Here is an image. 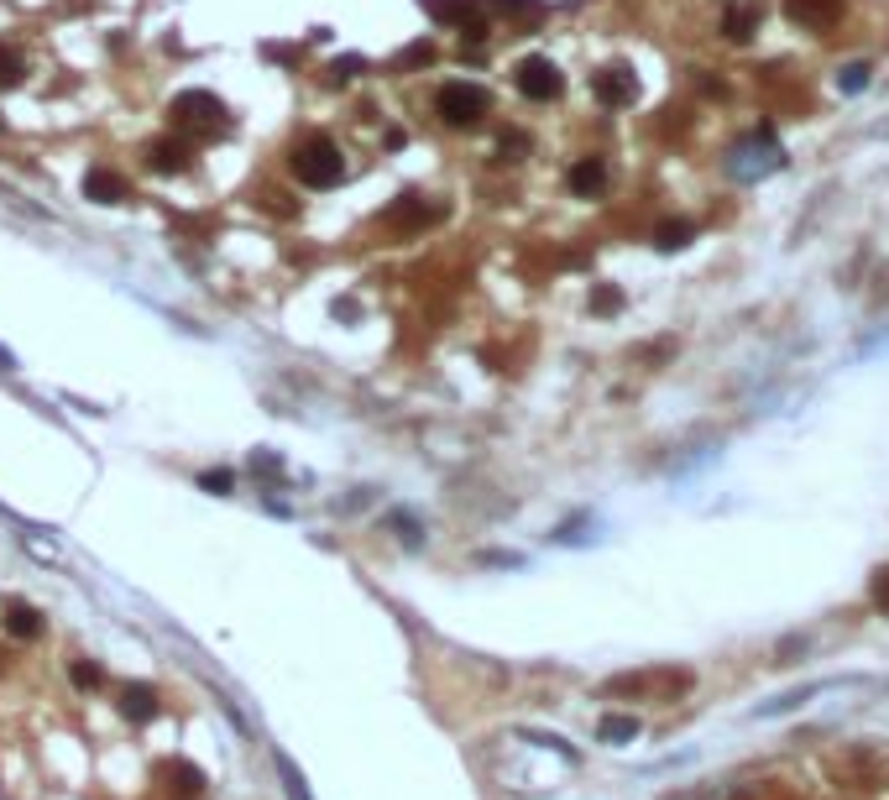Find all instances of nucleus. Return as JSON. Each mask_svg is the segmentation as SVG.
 Masks as SVG:
<instances>
[{
  "instance_id": "1",
  "label": "nucleus",
  "mask_w": 889,
  "mask_h": 800,
  "mask_svg": "<svg viewBox=\"0 0 889 800\" xmlns=\"http://www.w3.org/2000/svg\"><path fill=\"white\" fill-rule=\"evenodd\" d=\"M293 173H299V184H309V189H335L340 178H346V157H340V147L330 136H309V142H299V152H293Z\"/></svg>"
},
{
  "instance_id": "2",
  "label": "nucleus",
  "mask_w": 889,
  "mask_h": 800,
  "mask_svg": "<svg viewBox=\"0 0 889 800\" xmlns=\"http://www.w3.org/2000/svg\"><path fill=\"white\" fill-rule=\"evenodd\" d=\"M435 110H440L445 126H476V121L487 116V95H482L476 84L455 79V84H445L440 95H435Z\"/></svg>"
},
{
  "instance_id": "3",
  "label": "nucleus",
  "mask_w": 889,
  "mask_h": 800,
  "mask_svg": "<svg viewBox=\"0 0 889 800\" xmlns=\"http://www.w3.org/2000/svg\"><path fill=\"white\" fill-rule=\"evenodd\" d=\"M513 84H518V95H529V100H555L565 79H560V68L550 58H523Z\"/></svg>"
},
{
  "instance_id": "4",
  "label": "nucleus",
  "mask_w": 889,
  "mask_h": 800,
  "mask_svg": "<svg viewBox=\"0 0 889 800\" xmlns=\"http://www.w3.org/2000/svg\"><path fill=\"white\" fill-rule=\"evenodd\" d=\"M173 116L189 121V126H220L225 121V105L215 95H204V89H189V95L173 100Z\"/></svg>"
},
{
  "instance_id": "5",
  "label": "nucleus",
  "mask_w": 889,
  "mask_h": 800,
  "mask_svg": "<svg viewBox=\"0 0 889 800\" xmlns=\"http://www.w3.org/2000/svg\"><path fill=\"white\" fill-rule=\"evenodd\" d=\"M84 194L95 199V204H121L126 199V178H116L110 168H95V173L84 178Z\"/></svg>"
},
{
  "instance_id": "6",
  "label": "nucleus",
  "mask_w": 889,
  "mask_h": 800,
  "mask_svg": "<svg viewBox=\"0 0 889 800\" xmlns=\"http://www.w3.org/2000/svg\"><path fill=\"white\" fill-rule=\"evenodd\" d=\"M121 712L131 722H152L157 717V691H152V685H126V691H121Z\"/></svg>"
},
{
  "instance_id": "7",
  "label": "nucleus",
  "mask_w": 889,
  "mask_h": 800,
  "mask_svg": "<svg viewBox=\"0 0 889 800\" xmlns=\"http://www.w3.org/2000/svg\"><path fill=\"white\" fill-rule=\"evenodd\" d=\"M602 184H607V168H602V157H581V163L571 168V189H576L581 199L602 194Z\"/></svg>"
},
{
  "instance_id": "8",
  "label": "nucleus",
  "mask_w": 889,
  "mask_h": 800,
  "mask_svg": "<svg viewBox=\"0 0 889 800\" xmlns=\"http://www.w3.org/2000/svg\"><path fill=\"white\" fill-rule=\"evenodd\" d=\"M597 100H602V105H628V100H633V74H623V68H607V74H597Z\"/></svg>"
},
{
  "instance_id": "9",
  "label": "nucleus",
  "mask_w": 889,
  "mask_h": 800,
  "mask_svg": "<svg viewBox=\"0 0 889 800\" xmlns=\"http://www.w3.org/2000/svg\"><path fill=\"white\" fill-rule=\"evenodd\" d=\"M6 633H16V638H37V633H42V612L27 607V602H6Z\"/></svg>"
},
{
  "instance_id": "10",
  "label": "nucleus",
  "mask_w": 889,
  "mask_h": 800,
  "mask_svg": "<svg viewBox=\"0 0 889 800\" xmlns=\"http://www.w3.org/2000/svg\"><path fill=\"white\" fill-rule=\"evenodd\" d=\"M184 163H189V152L178 147V142H157L152 147V168L157 173H173V168H184Z\"/></svg>"
},
{
  "instance_id": "11",
  "label": "nucleus",
  "mask_w": 889,
  "mask_h": 800,
  "mask_svg": "<svg viewBox=\"0 0 889 800\" xmlns=\"http://www.w3.org/2000/svg\"><path fill=\"white\" fill-rule=\"evenodd\" d=\"M597 733H602V743H628V738L638 733V722H633V717H607Z\"/></svg>"
},
{
  "instance_id": "12",
  "label": "nucleus",
  "mask_w": 889,
  "mask_h": 800,
  "mask_svg": "<svg viewBox=\"0 0 889 800\" xmlns=\"http://www.w3.org/2000/svg\"><path fill=\"white\" fill-rule=\"evenodd\" d=\"M168 780H178V790H184V795H199L204 774H199L194 764H173V769H168Z\"/></svg>"
},
{
  "instance_id": "13",
  "label": "nucleus",
  "mask_w": 889,
  "mask_h": 800,
  "mask_svg": "<svg viewBox=\"0 0 889 800\" xmlns=\"http://www.w3.org/2000/svg\"><path fill=\"white\" fill-rule=\"evenodd\" d=\"M686 241H691V225H686V220H675V225H659V246H665V251L686 246Z\"/></svg>"
},
{
  "instance_id": "14",
  "label": "nucleus",
  "mask_w": 889,
  "mask_h": 800,
  "mask_svg": "<svg viewBox=\"0 0 889 800\" xmlns=\"http://www.w3.org/2000/svg\"><path fill=\"white\" fill-rule=\"evenodd\" d=\"M74 685H79V691H100V685H105V670H100V665H74Z\"/></svg>"
},
{
  "instance_id": "15",
  "label": "nucleus",
  "mask_w": 889,
  "mask_h": 800,
  "mask_svg": "<svg viewBox=\"0 0 889 800\" xmlns=\"http://www.w3.org/2000/svg\"><path fill=\"white\" fill-rule=\"evenodd\" d=\"M727 32H733V37H748V32H754V11H748V6H743V11H727Z\"/></svg>"
},
{
  "instance_id": "16",
  "label": "nucleus",
  "mask_w": 889,
  "mask_h": 800,
  "mask_svg": "<svg viewBox=\"0 0 889 800\" xmlns=\"http://www.w3.org/2000/svg\"><path fill=\"white\" fill-rule=\"evenodd\" d=\"M16 79H21V58L0 48V84H16Z\"/></svg>"
},
{
  "instance_id": "17",
  "label": "nucleus",
  "mask_w": 889,
  "mask_h": 800,
  "mask_svg": "<svg viewBox=\"0 0 889 800\" xmlns=\"http://www.w3.org/2000/svg\"><path fill=\"white\" fill-rule=\"evenodd\" d=\"M199 487H204V492H231V471H204Z\"/></svg>"
},
{
  "instance_id": "18",
  "label": "nucleus",
  "mask_w": 889,
  "mask_h": 800,
  "mask_svg": "<svg viewBox=\"0 0 889 800\" xmlns=\"http://www.w3.org/2000/svg\"><path fill=\"white\" fill-rule=\"evenodd\" d=\"M283 780H288V800H309V790H304V780H299V769H293L288 759H283Z\"/></svg>"
},
{
  "instance_id": "19",
  "label": "nucleus",
  "mask_w": 889,
  "mask_h": 800,
  "mask_svg": "<svg viewBox=\"0 0 889 800\" xmlns=\"http://www.w3.org/2000/svg\"><path fill=\"white\" fill-rule=\"evenodd\" d=\"M858 84H869V68H848L842 74V89H858Z\"/></svg>"
},
{
  "instance_id": "20",
  "label": "nucleus",
  "mask_w": 889,
  "mask_h": 800,
  "mask_svg": "<svg viewBox=\"0 0 889 800\" xmlns=\"http://www.w3.org/2000/svg\"><path fill=\"white\" fill-rule=\"evenodd\" d=\"M874 602L889 612V570H884V576H879V586H874Z\"/></svg>"
},
{
  "instance_id": "21",
  "label": "nucleus",
  "mask_w": 889,
  "mask_h": 800,
  "mask_svg": "<svg viewBox=\"0 0 889 800\" xmlns=\"http://www.w3.org/2000/svg\"><path fill=\"white\" fill-rule=\"evenodd\" d=\"M503 6H529V0H503Z\"/></svg>"
}]
</instances>
